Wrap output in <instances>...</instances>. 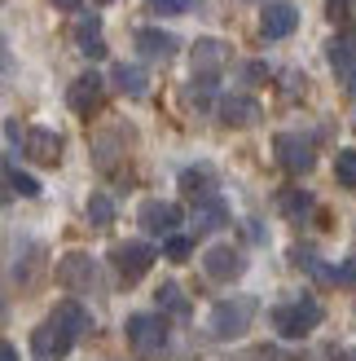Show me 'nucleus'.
<instances>
[{
    "label": "nucleus",
    "mask_w": 356,
    "mask_h": 361,
    "mask_svg": "<svg viewBox=\"0 0 356 361\" xmlns=\"http://www.w3.org/2000/svg\"><path fill=\"white\" fill-rule=\"evenodd\" d=\"M101 5H110V0H101Z\"/></svg>",
    "instance_id": "nucleus-39"
},
{
    "label": "nucleus",
    "mask_w": 356,
    "mask_h": 361,
    "mask_svg": "<svg viewBox=\"0 0 356 361\" xmlns=\"http://www.w3.org/2000/svg\"><path fill=\"white\" fill-rule=\"evenodd\" d=\"M154 260H158V251L150 247V243H141V238H132V243H115V251H110V264H115V274L123 278V282H141L154 269Z\"/></svg>",
    "instance_id": "nucleus-4"
},
{
    "label": "nucleus",
    "mask_w": 356,
    "mask_h": 361,
    "mask_svg": "<svg viewBox=\"0 0 356 361\" xmlns=\"http://www.w3.org/2000/svg\"><path fill=\"white\" fill-rule=\"evenodd\" d=\"M75 44L84 58H106V40H101V18L97 13H80L75 23Z\"/></svg>",
    "instance_id": "nucleus-21"
},
{
    "label": "nucleus",
    "mask_w": 356,
    "mask_h": 361,
    "mask_svg": "<svg viewBox=\"0 0 356 361\" xmlns=\"http://www.w3.org/2000/svg\"><path fill=\"white\" fill-rule=\"evenodd\" d=\"M101 88H106V80L97 75V71H84V75L70 84V93H66L70 111H75V115H93L101 106Z\"/></svg>",
    "instance_id": "nucleus-16"
},
{
    "label": "nucleus",
    "mask_w": 356,
    "mask_h": 361,
    "mask_svg": "<svg viewBox=\"0 0 356 361\" xmlns=\"http://www.w3.org/2000/svg\"><path fill=\"white\" fill-rule=\"evenodd\" d=\"M58 282L66 286V291H93L97 286V264L88 251H66V256L58 260Z\"/></svg>",
    "instance_id": "nucleus-9"
},
{
    "label": "nucleus",
    "mask_w": 356,
    "mask_h": 361,
    "mask_svg": "<svg viewBox=\"0 0 356 361\" xmlns=\"http://www.w3.org/2000/svg\"><path fill=\"white\" fill-rule=\"evenodd\" d=\"M238 361H286L277 348H255V353H246V357H238Z\"/></svg>",
    "instance_id": "nucleus-32"
},
{
    "label": "nucleus",
    "mask_w": 356,
    "mask_h": 361,
    "mask_svg": "<svg viewBox=\"0 0 356 361\" xmlns=\"http://www.w3.org/2000/svg\"><path fill=\"white\" fill-rule=\"evenodd\" d=\"M0 361H18V353H13V344H5V339H0Z\"/></svg>",
    "instance_id": "nucleus-34"
},
{
    "label": "nucleus",
    "mask_w": 356,
    "mask_h": 361,
    "mask_svg": "<svg viewBox=\"0 0 356 361\" xmlns=\"http://www.w3.org/2000/svg\"><path fill=\"white\" fill-rule=\"evenodd\" d=\"M322 322H326V309L312 295L291 300V304H277V309H273V326H277L281 339H304V335H312L317 326H322Z\"/></svg>",
    "instance_id": "nucleus-3"
},
{
    "label": "nucleus",
    "mask_w": 356,
    "mask_h": 361,
    "mask_svg": "<svg viewBox=\"0 0 356 361\" xmlns=\"http://www.w3.org/2000/svg\"><path fill=\"white\" fill-rule=\"evenodd\" d=\"M181 190H185V198H207V194H216V176H211V168H185L181 172Z\"/></svg>",
    "instance_id": "nucleus-22"
},
{
    "label": "nucleus",
    "mask_w": 356,
    "mask_h": 361,
    "mask_svg": "<svg viewBox=\"0 0 356 361\" xmlns=\"http://www.w3.org/2000/svg\"><path fill=\"white\" fill-rule=\"evenodd\" d=\"M189 251H193V238H189V233H172V238H163V256H167L172 264H185Z\"/></svg>",
    "instance_id": "nucleus-29"
},
{
    "label": "nucleus",
    "mask_w": 356,
    "mask_h": 361,
    "mask_svg": "<svg viewBox=\"0 0 356 361\" xmlns=\"http://www.w3.org/2000/svg\"><path fill=\"white\" fill-rule=\"evenodd\" d=\"M35 264H44V247L31 243V238H18L9 251V274L18 286H31L35 282Z\"/></svg>",
    "instance_id": "nucleus-15"
},
{
    "label": "nucleus",
    "mask_w": 356,
    "mask_h": 361,
    "mask_svg": "<svg viewBox=\"0 0 356 361\" xmlns=\"http://www.w3.org/2000/svg\"><path fill=\"white\" fill-rule=\"evenodd\" d=\"M326 9H330V18H334V23H348V18H352V9H356V0H326Z\"/></svg>",
    "instance_id": "nucleus-30"
},
{
    "label": "nucleus",
    "mask_w": 356,
    "mask_h": 361,
    "mask_svg": "<svg viewBox=\"0 0 356 361\" xmlns=\"http://www.w3.org/2000/svg\"><path fill=\"white\" fill-rule=\"evenodd\" d=\"M224 225H229V207H224L220 194H207L193 203V233H216Z\"/></svg>",
    "instance_id": "nucleus-19"
},
{
    "label": "nucleus",
    "mask_w": 356,
    "mask_h": 361,
    "mask_svg": "<svg viewBox=\"0 0 356 361\" xmlns=\"http://www.w3.org/2000/svg\"><path fill=\"white\" fill-rule=\"evenodd\" d=\"M273 150H277V164L295 172V176H304L317 168V146L304 137V133H277L273 137Z\"/></svg>",
    "instance_id": "nucleus-5"
},
{
    "label": "nucleus",
    "mask_w": 356,
    "mask_h": 361,
    "mask_svg": "<svg viewBox=\"0 0 356 361\" xmlns=\"http://www.w3.org/2000/svg\"><path fill=\"white\" fill-rule=\"evenodd\" d=\"M229 58H234V49H229L224 40H216V35L198 40V44H193V80H198V84H216L220 71L229 66Z\"/></svg>",
    "instance_id": "nucleus-7"
},
{
    "label": "nucleus",
    "mask_w": 356,
    "mask_h": 361,
    "mask_svg": "<svg viewBox=\"0 0 356 361\" xmlns=\"http://www.w3.org/2000/svg\"><path fill=\"white\" fill-rule=\"evenodd\" d=\"M242 75L251 80V84H260V80H269V71H264L260 62H251V66H242Z\"/></svg>",
    "instance_id": "nucleus-33"
},
{
    "label": "nucleus",
    "mask_w": 356,
    "mask_h": 361,
    "mask_svg": "<svg viewBox=\"0 0 356 361\" xmlns=\"http://www.w3.org/2000/svg\"><path fill=\"white\" fill-rule=\"evenodd\" d=\"M299 27V9L291 5V0H269L260 13V35L264 40H286V35Z\"/></svg>",
    "instance_id": "nucleus-12"
},
{
    "label": "nucleus",
    "mask_w": 356,
    "mask_h": 361,
    "mask_svg": "<svg viewBox=\"0 0 356 361\" xmlns=\"http://www.w3.org/2000/svg\"><path fill=\"white\" fill-rule=\"evenodd\" d=\"M146 9L158 13V18H181V13L198 9V0H146Z\"/></svg>",
    "instance_id": "nucleus-27"
},
{
    "label": "nucleus",
    "mask_w": 356,
    "mask_h": 361,
    "mask_svg": "<svg viewBox=\"0 0 356 361\" xmlns=\"http://www.w3.org/2000/svg\"><path fill=\"white\" fill-rule=\"evenodd\" d=\"M49 322H53V326H58L62 335H70V339H84L88 331H93V313H88L80 300H62L58 309H53Z\"/></svg>",
    "instance_id": "nucleus-17"
},
{
    "label": "nucleus",
    "mask_w": 356,
    "mask_h": 361,
    "mask_svg": "<svg viewBox=\"0 0 356 361\" xmlns=\"http://www.w3.org/2000/svg\"><path fill=\"white\" fill-rule=\"evenodd\" d=\"M136 49L141 58H154V62H167L176 49H181V40H176L172 31H158V27H141L136 31Z\"/></svg>",
    "instance_id": "nucleus-20"
},
{
    "label": "nucleus",
    "mask_w": 356,
    "mask_h": 361,
    "mask_svg": "<svg viewBox=\"0 0 356 361\" xmlns=\"http://www.w3.org/2000/svg\"><path fill=\"white\" fill-rule=\"evenodd\" d=\"M334 361H356V348H343V353H334Z\"/></svg>",
    "instance_id": "nucleus-37"
},
{
    "label": "nucleus",
    "mask_w": 356,
    "mask_h": 361,
    "mask_svg": "<svg viewBox=\"0 0 356 361\" xmlns=\"http://www.w3.org/2000/svg\"><path fill=\"white\" fill-rule=\"evenodd\" d=\"M88 225H93V229H110L115 225V198L110 194H93V198H88Z\"/></svg>",
    "instance_id": "nucleus-25"
},
{
    "label": "nucleus",
    "mask_w": 356,
    "mask_h": 361,
    "mask_svg": "<svg viewBox=\"0 0 356 361\" xmlns=\"http://www.w3.org/2000/svg\"><path fill=\"white\" fill-rule=\"evenodd\" d=\"M334 180H339L343 190H356V150H339V159H334Z\"/></svg>",
    "instance_id": "nucleus-28"
},
{
    "label": "nucleus",
    "mask_w": 356,
    "mask_h": 361,
    "mask_svg": "<svg viewBox=\"0 0 356 361\" xmlns=\"http://www.w3.org/2000/svg\"><path fill=\"white\" fill-rule=\"evenodd\" d=\"M181 221H185V212L176 203H163V198H146L141 212H136V225L146 229L150 238H172V233L181 229Z\"/></svg>",
    "instance_id": "nucleus-6"
},
{
    "label": "nucleus",
    "mask_w": 356,
    "mask_h": 361,
    "mask_svg": "<svg viewBox=\"0 0 356 361\" xmlns=\"http://www.w3.org/2000/svg\"><path fill=\"white\" fill-rule=\"evenodd\" d=\"M70 348H75V339L62 335L53 322H44V326L31 331V357H35V361H66Z\"/></svg>",
    "instance_id": "nucleus-14"
},
{
    "label": "nucleus",
    "mask_w": 356,
    "mask_h": 361,
    "mask_svg": "<svg viewBox=\"0 0 356 361\" xmlns=\"http://www.w3.org/2000/svg\"><path fill=\"white\" fill-rule=\"evenodd\" d=\"M216 115L224 128H255V123L264 119V106L255 97H246V93H224L220 106H216Z\"/></svg>",
    "instance_id": "nucleus-11"
},
{
    "label": "nucleus",
    "mask_w": 356,
    "mask_h": 361,
    "mask_svg": "<svg viewBox=\"0 0 356 361\" xmlns=\"http://www.w3.org/2000/svg\"><path fill=\"white\" fill-rule=\"evenodd\" d=\"M5 313H9V309H5V300H0V322H5Z\"/></svg>",
    "instance_id": "nucleus-38"
},
{
    "label": "nucleus",
    "mask_w": 356,
    "mask_h": 361,
    "mask_svg": "<svg viewBox=\"0 0 356 361\" xmlns=\"http://www.w3.org/2000/svg\"><path fill=\"white\" fill-rule=\"evenodd\" d=\"M110 84L119 88L123 97H146L150 93V71L141 62H115L110 66Z\"/></svg>",
    "instance_id": "nucleus-18"
},
{
    "label": "nucleus",
    "mask_w": 356,
    "mask_h": 361,
    "mask_svg": "<svg viewBox=\"0 0 356 361\" xmlns=\"http://www.w3.org/2000/svg\"><path fill=\"white\" fill-rule=\"evenodd\" d=\"M277 212L291 216V221H304V216L312 212V194L308 190H281L277 194Z\"/></svg>",
    "instance_id": "nucleus-23"
},
{
    "label": "nucleus",
    "mask_w": 356,
    "mask_h": 361,
    "mask_svg": "<svg viewBox=\"0 0 356 361\" xmlns=\"http://www.w3.org/2000/svg\"><path fill=\"white\" fill-rule=\"evenodd\" d=\"M0 71H9V44H5V35H0Z\"/></svg>",
    "instance_id": "nucleus-35"
},
{
    "label": "nucleus",
    "mask_w": 356,
    "mask_h": 361,
    "mask_svg": "<svg viewBox=\"0 0 356 361\" xmlns=\"http://www.w3.org/2000/svg\"><path fill=\"white\" fill-rule=\"evenodd\" d=\"M18 146H23V154L31 164H40V168H58L62 164V137L53 128H27Z\"/></svg>",
    "instance_id": "nucleus-10"
},
{
    "label": "nucleus",
    "mask_w": 356,
    "mask_h": 361,
    "mask_svg": "<svg viewBox=\"0 0 356 361\" xmlns=\"http://www.w3.org/2000/svg\"><path fill=\"white\" fill-rule=\"evenodd\" d=\"M0 172H5V180H9V190H13V194H23V198H40V180H35L31 172H23L18 164H9V159L0 164Z\"/></svg>",
    "instance_id": "nucleus-24"
},
{
    "label": "nucleus",
    "mask_w": 356,
    "mask_h": 361,
    "mask_svg": "<svg viewBox=\"0 0 356 361\" xmlns=\"http://www.w3.org/2000/svg\"><path fill=\"white\" fill-rule=\"evenodd\" d=\"M326 58H330V66H334V75L348 84V93L356 97V35H352V31L334 35V40L326 44Z\"/></svg>",
    "instance_id": "nucleus-13"
},
{
    "label": "nucleus",
    "mask_w": 356,
    "mask_h": 361,
    "mask_svg": "<svg viewBox=\"0 0 356 361\" xmlns=\"http://www.w3.org/2000/svg\"><path fill=\"white\" fill-rule=\"evenodd\" d=\"M123 335L141 361H163L167 357V322L158 313H132L123 322Z\"/></svg>",
    "instance_id": "nucleus-2"
},
{
    "label": "nucleus",
    "mask_w": 356,
    "mask_h": 361,
    "mask_svg": "<svg viewBox=\"0 0 356 361\" xmlns=\"http://www.w3.org/2000/svg\"><path fill=\"white\" fill-rule=\"evenodd\" d=\"M255 313H260V300H251V295L220 300V304H211V322H207V331H211V339H242L246 331H251Z\"/></svg>",
    "instance_id": "nucleus-1"
},
{
    "label": "nucleus",
    "mask_w": 356,
    "mask_h": 361,
    "mask_svg": "<svg viewBox=\"0 0 356 361\" xmlns=\"http://www.w3.org/2000/svg\"><path fill=\"white\" fill-rule=\"evenodd\" d=\"M53 5H58V9H80L84 0H53Z\"/></svg>",
    "instance_id": "nucleus-36"
},
{
    "label": "nucleus",
    "mask_w": 356,
    "mask_h": 361,
    "mask_svg": "<svg viewBox=\"0 0 356 361\" xmlns=\"http://www.w3.org/2000/svg\"><path fill=\"white\" fill-rule=\"evenodd\" d=\"M352 282H356V260H343L334 269V286H352Z\"/></svg>",
    "instance_id": "nucleus-31"
},
{
    "label": "nucleus",
    "mask_w": 356,
    "mask_h": 361,
    "mask_svg": "<svg viewBox=\"0 0 356 361\" xmlns=\"http://www.w3.org/2000/svg\"><path fill=\"white\" fill-rule=\"evenodd\" d=\"M203 269H207L211 282H238L246 274V260H242V251L234 243H216V247L203 251Z\"/></svg>",
    "instance_id": "nucleus-8"
},
{
    "label": "nucleus",
    "mask_w": 356,
    "mask_h": 361,
    "mask_svg": "<svg viewBox=\"0 0 356 361\" xmlns=\"http://www.w3.org/2000/svg\"><path fill=\"white\" fill-rule=\"evenodd\" d=\"M158 304H163L167 313H176V317H189V300H185V291L176 282H163L158 286Z\"/></svg>",
    "instance_id": "nucleus-26"
}]
</instances>
